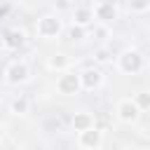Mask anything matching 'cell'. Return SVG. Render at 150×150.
Listing matches in <instances>:
<instances>
[{"mask_svg":"<svg viewBox=\"0 0 150 150\" xmlns=\"http://www.w3.org/2000/svg\"><path fill=\"white\" fill-rule=\"evenodd\" d=\"M117 16H120V9H117V5L112 0H101L94 7V19L101 21V23H112Z\"/></svg>","mask_w":150,"mask_h":150,"instance_id":"cell-8","label":"cell"},{"mask_svg":"<svg viewBox=\"0 0 150 150\" xmlns=\"http://www.w3.org/2000/svg\"><path fill=\"white\" fill-rule=\"evenodd\" d=\"M145 68V56L143 52L138 49H122L117 54V70L124 73V75H138L141 70Z\"/></svg>","mask_w":150,"mask_h":150,"instance_id":"cell-1","label":"cell"},{"mask_svg":"<svg viewBox=\"0 0 150 150\" xmlns=\"http://www.w3.org/2000/svg\"><path fill=\"white\" fill-rule=\"evenodd\" d=\"M5 82L12 84V87L30 82V68H28V63L26 61H12V63H7V68H5Z\"/></svg>","mask_w":150,"mask_h":150,"instance_id":"cell-4","label":"cell"},{"mask_svg":"<svg viewBox=\"0 0 150 150\" xmlns=\"http://www.w3.org/2000/svg\"><path fill=\"white\" fill-rule=\"evenodd\" d=\"M26 2H40V0H26Z\"/></svg>","mask_w":150,"mask_h":150,"instance_id":"cell-19","label":"cell"},{"mask_svg":"<svg viewBox=\"0 0 150 150\" xmlns=\"http://www.w3.org/2000/svg\"><path fill=\"white\" fill-rule=\"evenodd\" d=\"M127 7H129V12L143 14V12L150 9V0H127Z\"/></svg>","mask_w":150,"mask_h":150,"instance_id":"cell-16","label":"cell"},{"mask_svg":"<svg viewBox=\"0 0 150 150\" xmlns=\"http://www.w3.org/2000/svg\"><path fill=\"white\" fill-rule=\"evenodd\" d=\"M9 2H21V0H9Z\"/></svg>","mask_w":150,"mask_h":150,"instance_id":"cell-20","label":"cell"},{"mask_svg":"<svg viewBox=\"0 0 150 150\" xmlns=\"http://www.w3.org/2000/svg\"><path fill=\"white\" fill-rule=\"evenodd\" d=\"M26 45V33L21 30V28H12V30H7L5 35H2V47L5 49H21Z\"/></svg>","mask_w":150,"mask_h":150,"instance_id":"cell-11","label":"cell"},{"mask_svg":"<svg viewBox=\"0 0 150 150\" xmlns=\"http://www.w3.org/2000/svg\"><path fill=\"white\" fill-rule=\"evenodd\" d=\"M68 38H70L73 42H82V40L87 38V26H80V23H73V26L68 28Z\"/></svg>","mask_w":150,"mask_h":150,"instance_id":"cell-15","label":"cell"},{"mask_svg":"<svg viewBox=\"0 0 150 150\" xmlns=\"http://www.w3.org/2000/svg\"><path fill=\"white\" fill-rule=\"evenodd\" d=\"M91 35H94V40H101V42H108L110 40V23H101V21H96V26L91 28Z\"/></svg>","mask_w":150,"mask_h":150,"instance_id":"cell-14","label":"cell"},{"mask_svg":"<svg viewBox=\"0 0 150 150\" xmlns=\"http://www.w3.org/2000/svg\"><path fill=\"white\" fill-rule=\"evenodd\" d=\"M56 91L61 96H77L82 91V84H80V73H73L70 68L59 73L56 77Z\"/></svg>","mask_w":150,"mask_h":150,"instance_id":"cell-3","label":"cell"},{"mask_svg":"<svg viewBox=\"0 0 150 150\" xmlns=\"http://www.w3.org/2000/svg\"><path fill=\"white\" fill-rule=\"evenodd\" d=\"M103 145V131L91 127V129H84V131H77V148L82 150H98Z\"/></svg>","mask_w":150,"mask_h":150,"instance_id":"cell-6","label":"cell"},{"mask_svg":"<svg viewBox=\"0 0 150 150\" xmlns=\"http://www.w3.org/2000/svg\"><path fill=\"white\" fill-rule=\"evenodd\" d=\"M63 33V21L59 14H42L35 21V35L42 40H56Z\"/></svg>","mask_w":150,"mask_h":150,"instance_id":"cell-2","label":"cell"},{"mask_svg":"<svg viewBox=\"0 0 150 150\" xmlns=\"http://www.w3.org/2000/svg\"><path fill=\"white\" fill-rule=\"evenodd\" d=\"M134 101H136V105L141 108V112H143V110H150V91H138V94L134 96Z\"/></svg>","mask_w":150,"mask_h":150,"instance_id":"cell-17","label":"cell"},{"mask_svg":"<svg viewBox=\"0 0 150 150\" xmlns=\"http://www.w3.org/2000/svg\"><path fill=\"white\" fill-rule=\"evenodd\" d=\"M47 70H52V73H63V70H68L70 68V56L68 54H63V52H54V54H49L47 56Z\"/></svg>","mask_w":150,"mask_h":150,"instance_id":"cell-10","label":"cell"},{"mask_svg":"<svg viewBox=\"0 0 150 150\" xmlns=\"http://www.w3.org/2000/svg\"><path fill=\"white\" fill-rule=\"evenodd\" d=\"M9 112L16 115V117L28 115V112H30V103H28V98H26V96H16V98H12V103H9Z\"/></svg>","mask_w":150,"mask_h":150,"instance_id":"cell-13","label":"cell"},{"mask_svg":"<svg viewBox=\"0 0 150 150\" xmlns=\"http://www.w3.org/2000/svg\"><path fill=\"white\" fill-rule=\"evenodd\" d=\"M73 23L91 26L94 23V7H75L73 9Z\"/></svg>","mask_w":150,"mask_h":150,"instance_id":"cell-12","label":"cell"},{"mask_svg":"<svg viewBox=\"0 0 150 150\" xmlns=\"http://www.w3.org/2000/svg\"><path fill=\"white\" fill-rule=\"evenodd\" d=\"M80 84H82V91H96L103 84V70L91 68V66L80 70Z\"/></svg>","mask_w":150,"mask_h":150,"instance_id":"cell-7","label":"cell"},{"mask_svg":"<svg viewBox=\"0 0 150 150\" xmlns=\"http://www.w3.org/2000/svg\"><path fill=\"white\" fill-rule=\"evenodd\" d=\"M70 127H73V131H84V129H91V127H96V117H94V112L91 110H75L73 112V117H70Z\"/></svg>","mask_w":150,"mask_h":150,"instance_id":"cell-9","label":"cell"},{"mask_svg":"<svg viewBox=\"0 0 150 150\" xmlns=\"http://www.w3.org/2000/svg\"><path fill=\"white\" fill-rule=\"evenodd\" d=\"M115 112H117V120L124 124H136L141 117V108L136 105L134 98H120L115 105Z\"/></svg>","mask_w":150,"mask_h":150,"instance_id":"cell-5","label":"cell"},{"mask_svg":"<svg viewBox=\"0 0 150 150\" xmlns=\"http://www.w3.org/2000/svg\"><path fill=\"white\" fill-rule=\"evenodd\" d=\"M110 56H112V52H110L108 47H101V49L94 54V61H96V63H110V61H112Z\"/></svg>","mask_w":150,"mask_h":150,"instance_id":"cell-18","label":"cell"}]
</instances>
